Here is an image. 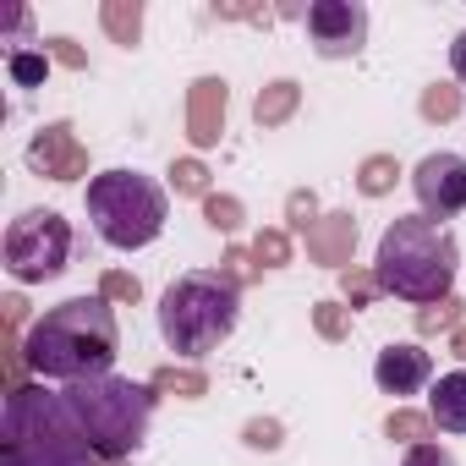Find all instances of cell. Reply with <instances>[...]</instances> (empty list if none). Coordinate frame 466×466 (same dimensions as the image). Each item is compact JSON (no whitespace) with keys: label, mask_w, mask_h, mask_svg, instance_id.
I'll list each match as a JSON object with an SVG mask.
<instances>
[{"label":"cell","mask_w":466,"mask_h":466,"mask_svg":"<svg viewBox=\"0 0 466 466\" xmlns=\"http://www.w3.org/2000/svg\"><path fill=\"white\" fill-rule=\"evenodd\" d=\"M121 357V329L105 297H66L56 302L23 340V362L50 384H88L105 379Z\"/></svg>","instance_id":"1"},{"label":"cell","mask_w":466,"mask_h":466,"mask_svg":"<svg viewBox=\"0 0 466 466\" xmlns=\"http://www.w3.org/2000/svg\"><path fill=\"white\" fill-rule=\"evenodd\" d=\"M0 466H105L72 417L66 395L45 384H17L0 411Z\"/></svg>","instance_id":"2"},{"label":"cell","mask_w":466,"mask_h":466,"mask_svg":"<svg viewBox=\"0 0 466 466\" xmlns=\"http://www.w3.org/2000/svg\"><path fill=\"white\" fill-rule=\"evenodd\" d=\"M455 269H461V248L428 214H400L379 237L373 280H379V291H390L400 302H444L455 291Z\"/></svg>","instance_id":"3"},{"label":"cell","mask_w":466,"mask_h":466,"mask_svg":"<svg viewBox=\"0 0 466 466\" xmlns=\"http://www.w3.org/2000/svg\"><path fill=\"white\" fill-rule=\"evenodd\" d=\"M237 319H242V291L230 275H208V269H192L181 280L165 286L159 297V335L176 357H208L219 351L230 335H237Z\"/></svg>","instance_id":"4"},{"label":"cell","mask_w":466,"mask_h":466,"mask_svg":"<svg viewBox=\"0 0 466 466\" xmlns=\"http://www.w3.org/2000/svg\"><path fill=\"white\" fill-rule=\"evenodd\" d=\"M88 219L99 230V242L116 253H137L148 242H159V230L170 219V198L154 176L143 170H99L83 192Z\"/></svg>","instance_id":"5"},{"label":"cell","mask_w":466,"mask_h":466,"mask_svg":"<svg viewBox=\"0 0 466 466\" xmlns=\"http://www.w3.org/2000/svg\"><path fill=\"white\" fill-rule=\"evenodd\" d=\"M66 406H72V417L83 422V433H88V444H94L99 461H127V455L143 444V433H148L154 384L105 373V379L72 384V390H66Z\"/></svg>","instance_id":"6"},{"label":"cell","mask_w":466,"mask_h":466,"mask_svg":"<svg viewBox=\"0 0 466 466\" xmlns=\"http://www.w3.org/2000/svg\"><path fill=\"white\" fill-rule=\"evenodd\" d=\"M72 253V225L56 208H28L6 225V275L17 286H45L66 269Z\"/></svg>","instance_id":"7"},{"label":"cell","mask_w":466,"mask_h":466,"mask_svg":"<svg viewBox=\"0 0 466 466\" xmlns=\"http://www.w3.org/2000/svg\"><path fill=\"white\" fill-rule=\"evenodd\" d=\"M411 192H417V203H422V214L433 225L455 219L466 208V159L461 154H428V159H417Z\"/></svg>","instance_id":"8"},{"label":"cell","mask_w":466,"mask_h":466,"mask_svg":"<svg viewBox=\"0 0 466 466\" xmlns=\"http://www.w3.org/2000/svg\"><path fill=\"white\" fill-rule=\"evenodd\" d=\"M308 34H313L319 56H357L368 39V6L362 0H313Z\"/></svg>","instance_id":"9"},{"label":"cell","mask_w":466,"mask_h":466,"mask_svg":"<svg viewBox=\"0 0 466 466\" xmlns=\"http://www.w3.org/2000/svg\"><path fill=\"white\" fill-rule=\"evenodd\" d=\"M428 379H433V357L422 351V346H411V340H400V346H384L379 351V362H373V384L384 390V395H417V390H428Z\"/></svg>","instance_id":"10"},{"label":"cell","mask_w":466,"mask_h":466,"mask_svg":"<svg viewBox=\"0 0 466 466\" xmlns=\"http://www.w3.org/2000/svg\"><path fill=\"white\" fill-rule=\"evenodd\" d=\"M428 417L444 433H466V373H439V384L428 390Z\"/></svg>","instance_id":"11"},{"label":"cell","mask_w":466,"mask_h":466,"mask_svg":"<svg viewBox=\"0 0 466 466\" xmlns=\"http://www.w3.org/2000/svg\"><path fill=\"white\" fill-rule=\"evenodd\" d=\"M45 72H50V61H45V56H23V50L12 56V77H17L23 88H34V83H45Z\"/></svg>","instance_id":"12"},{"label":"cell","mask_w":466,"mask_h":466,"mask_svg":"<svg viewBox=\"0 0 466 466\" xmlns=\"http://www.w3.org/2000/svg\"><path fill=\"white\" fill-rule=\"evenodd\" d=\"M400 466H455V461H450V455H444L439 444H411Z\"/></svg>","instance_id":"13"},{"label":"cell","mask_w":466,"mask_h":466,"mask_svg":"<svg viewBox=\"0 0 466 466\" xmlns=\"http://www.w3.org/2000/svg\"><path fill=\"white\" fill-rule=\"evenodd\" d=\"M450 72L466 83V28H461V34H455V45H450Z\"/></svg>","instance_id":"14"}]
</instances>
